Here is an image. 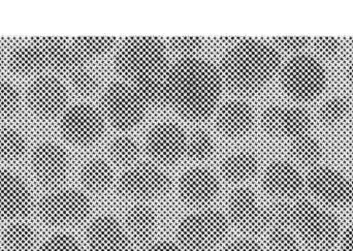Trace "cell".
<instances>
[{
	"instance_id": "f35d334b",
	"label": "cell",
	"mask_w": 353,
	"mask_h": 251,
	"mask_svg": "<svg viewBox=\"0 0 353 251\" xmlns=\"http://www.w3.org/2000/svg\"><path fill=\"white\" fill-rule=\"evenodd\" d=\"M272 43L275 47L290 53H298L309 45V37H273Z\"/></svg>"
},
{
	"instance_id": "bcb514c9",
	"label": "cell",
	"mask_w": 353,
	"mask_h": 251,
	"mask_svg": "<svg viewBox=\"0 0 353 251\" xmlns=\"http://www.w3.org/2000/svg\"><path fill=\"white\" fill-rule=\"evenodd\" d=\"M319 251H331L330 250H319Z\"/></svg>"
},
{
	"instance_id": "603a6c76",
	"label": "cell",
	"mask_w": 353,
	"mask_h": 251,
	"mask_svg": "<svg viewBox=\"0 0 353 251\" xmlns=\"http://www.w3.org/2000/svg\"><path fill=\"white\" fill-rule=\"evenodd\" d=\"M157 225V212L148 205H136L126 213L125 229L134 244L149 245L155 235Z\"/></svg>"
},
{
	"instance_id": "5bb4252c",
	"label": "cell",
	"mask_w": 353,
	"mask_h": 251,
	"mask_svg": "<svg viewBox=\"0 0 353 251\" xmlns=\"http://www.w3.org/2000/svg\"><path fill=\"white\" fill-rule=\"evenodd\" d=\"M261 124L270 136L294 140L308 134L312 119L310 114L303 108L271 105L261 113Z\"/></svg>"
},
{
	"instance_id": "52a82bcc",
	"label": "cell",
	"mask_w": 353,
	"mask_h": 251,
	"mask_svg": "<svg viewBox=\"0 0 353 251\" xmlns=\"http://www.w3.org/2000/svg\"><path fill=\"white\" fill-rule=\"evenodd\" d=\"M281 84L292 99L310 101L325 90L327 72L316 58L296 54L282 68Z\"/></svg>"
},
{
	"instance_id": "4316f807",
	"label": "cell",
	"mask_w": 353,
	"mask_h": 251,
	"mask_svg": "<svg viewBox=\"0 0 353 251\" xmlns=\"http://www.w3.org/2000/svg\"><path fill=\"white\" fill-rule=\"evenodd\" d=\"M290 150L292 157L306 167H315L323 157V145L309 134L292 140Z\"/></svg>"
},
{
	"instance_id": "9c48e42d",
	"label": "cell",
	"mask_w": 353,
	"mask_h": 251,
	"mask_svg": "<svg viewBox=\"0 0 353 251\" xmlns=\"http://www.w3.org/2000/svg\"><path fill=\"white\" fill-rule=\"evenodd\" d=\"M91 211L88 197L74 188L52 190L39 203V214L45 223L56 227L77 225Z\"/></svg>"
},
{
	"instance_id": "6da1fadb",
	"label": "cell",
	"mask_w": 353,
	"mask_h": 251,
	"mask_svg": "<svg viewBox=\"0 0 353 251\" xmlns=\"http://www.w3.org/2000/svg\"><path fill=\"white\" fill-rule=\"evenodd\" d=\"M223 79L219 68L199 57L181 58L170 66L165 78V101L183 118L203 121L219 101Z\"/></svg>"
},
{
	"instance_id": "cb8c5ba5",
	"label": "cell",
	"mask_w": 353,
	"mask_h": 251,
	"mask_svg": "<svg viewBox=\"0 0 353 251\" xmlns=\"http://www.w3.org/2000/svg\"><path fill=\"white\" fill-rule=\"evenodd\" d=\"M259 169V161L254 153L249 150H239L230 153L222 161L220 170L222 175L232 183L240 184L252 179Z\"/></svg>"
},
{
	"instance_id": "4fadbf2b",
	"label": "cell",
	"mask_w": 353,
	"mask_h": 251,
	"mask_svg": "<svg viewBox=\"0 0 353 251\" xmlns=\"http://www.w3.org/2000/svg\"><path fill=\"white\" fill-rule=\"evenodd\" d=\"M187 136L173 122H161L151 128L146 137L147 154L157 163L173 165L186 154Z\"/></svg>"
},
{
	"instance_id": "b9f144b4",
	"label": "cell",
	"mask_w": 353,
	"mask_h": 251,
	"mask_svg": "<svg viewBox=\"0 0 353 251\" xmlns=\"http://www.w3.org/2000/svg\"><path fill=\"white\" fill-rule=\"evenodd\" d=\"M342 250L343 251H353V225L348 228L347 231L342 237Z\"/></svg>"
},
{
	"instance_id": "7c38bea8",
	"label": "cell",
	"mask_w": 353,
	"mask_h": 251,
	"mask_svg": "<svg viewBox=\"0 0 353 251\" xmlns=\"http://www.w3.org/2000/svg\"><path fill=\"white\" fill-rule=\"evenodd\" d=\"M306 188L325 204L335 207L353 204V180L332 168H313L307 175Z\"/></svg>"
},
{
	"instance_id": "30bf717a",
	"label": "cell",
	"mask_w": 353,
	"mask_h": 251,
	"mask_svg": "<svg viewBox=\"0 0 353 251\" xmlns=\"http://www.w3.org/2000/svg\"><path fill=\"white\" fill-rule=\"evenodd\" d=\"M171 178L155 163H136L128 168L118 180V190L125 198L151 201L169 192Z\"/></svg>"
},
{
	"instance_id": "ffe728a7",
	"label": "cell",
	"mask_w": 353,
	"mask_h": 251,
	"mask_svg": "<svg viewBox=\"0 0 353 251\" xmlns=\"http://www.w3.org/2000/svg\"><path fill=\"white\" fill-rule=\"evenodd\" d=\"M179 196L190 206H207L220 192L217 176L205 168H192L182 174L178 182Z\"/></svg>"
},
{
	"instance_id": "ba28073f",
	"label": "cell",
	"mask_w": 353,
	"mask_h": 251,
	"mask_svg": "<svg viewBox=\"0 0 353 251\" xmlns=\"http://www.w3.org/2000/svg\"><path fill=\"white\" fill-rule=\"evenodd\" d=\"M147 108L143 97L128 83H112L101 99L103 117L118 130L137 128L146 116Z\"/></svg>"
},
{
	"instance_id": "d6a6232c",
	"label": "cell",
	"mask_w": 353,
	"mask_h": 251,
	"mask_svg": "<svg viewBox=\"0 0 353 251\" xmlns=\"http://www.w3.org/2000/svg\"><path fill=\"white\" fill-rule=\"evenodd\" d=\"M268 244L272 251H301L298 235L292 228H269Z\"/></svg>"
},
{
	"instance_id": "3957f363",
	"label": "cell",
	"mask_w": 353,
	"mask_h": 251,
	"mask_svg": "<svg viewBox=\"0 0 353 251\" xmlns=\"http://www.w3.org/2000/svg\"><path fill=\"white\" fill-rule=\"evenodd\" d=\"M72 39L32 37L19 43L10 56V66L20 74H35L47 70L70 74L86 66Z\"/></svg>"
},
{
	"instance_id": "ee69618b",
	"label": "cell",
	"mask_w": 353,
	"mask_h": 251,
	"mask_svg": "<svg viewBox=\"0 0 353 251\" xmlns=\"http://www.w3.org/2000/svg\"><path fill=\"white\" fill-rule=\"evenodd\" d=\"M1 66H2V55H1V51H0V70H1Z\"/></svg>"
},
{
	"instance_id": "60d3db41",
	"label": "cell",
	"mask_w": 353,
	"mask_h": 251,
	"mask_svg": "<svg viewBox=\"0 0 353 251\" xmlns=\"http://www.w3.org/2000/svg\"><path fill=\"white\" fill-rule=\"evenodd\" d=\"M144 251H187L180 245L172 241H159L146 246Z\"/></svg>"
},
{
	"instance_id": "e0dca14e",
	"label": "cell",
	"mask_w": 353,
	"mask_h": 251,
	"mask_svg": "<svg viewBox=\"0 0 353 251\" xmlns=\"http://www.w3.org/2000/svg\"><path fill=\"white\" fill-rule=\"evenodd\" d=\"M68 99L65 87L53 76L35 79L27 91L29 108L43 119H52L59 115L65 108Z\"/></svg>"
},
{
	"instance_id": "8d00e7d4",
	"label": "cell",
	"mask_w": 353,
	"mask_h": 251,
	"mask_svg": "<svg viewBox=\"0 0 353 251\" xmlns=\"http://www.w3.org/2000/svg\"><path fill=\"white\" fill-rule=\"evenodd\" d=\"M39 251H84L81 244L68 234H56L48 238Z\"/></svg>"
},
{
	"instance_id": "74e56055",
	"label": "cell",
	"mask_w": 353,
	"mask_h": 251,
	"mask_svg": "<svg viewBox=\"0 0 353 251\" xmlns=\"http://www.w3.org/2000/svg\"><path fill=\"white\" fill-rule=\"evenodd\" d=\"M315 51L325 58L336 57L339 54L340 49H341V43L339 39L335 37H316L313 41Z\"/></svg>"
},
{
	"instance_id": "484cf974",
	"label": "cell",
	"mask_w": 353,
	"mask_h": 251,
	"mask_svg": "<svg viewBox=\"0 0 353 251\" xmlns=\"http://www.w3.org/2000/svg\"><path fill=\"white\" fill-rule=\"evenodd\" d=\"M35 242L37 234L27 223H12L2 234V243L6 251H31L34 248Z\"/></svg>"
},
{
	"instance_id": "ac0fdd59",
	"label": "cell",
	"mask_w": 353,
	"mask_h": 251,
	"mask_svg": "<svg viewBox=\"0 0 353 251\" xmlns=\"http://www.w3.org/2000/svg\"><path fill=\"white\" fill-rule=\"evenodd\" d=\"M31 168L41 183L56 186L68 176L70 159L60 145L54 142H41L31 153Z\"/></svg>"
},
{
	"instance_id": "277c9868",
	"label": "cell",
	"mask_w": 353,
	"mask_h": 251,
	"mask_svg": "<svg viewBox=\"0 0 353 251\" xmlns=\"http://www.w3.org/2000/svg\"><path fill=\"white\" fill-rule=\"evenodd\" d=\"M116 68L128 84L136 87L163 80L169 72L168 50L159 37H128L118 48Z\"/></svg>"
},
{
	"instance_id": "4dcf8cb0",
	"label": "cell",
	"mask_w": 353,
	"mask_h": 251,
	"mask_svg": "<svg viewBox=\"0 0 353 251\" xmlns=\"http://www.w3.org/2000/svg\"><path fill=\"white\" fill-rule=\"evenodd\" d=\"M215 142L209 132L196 130L187 138L186 155L194 161H205L213 157Z\"/></svg>"
},
{
	"instance_id": "1f68e13d",
	"label": "cell",
	"mask_w": 353,
	"mask_h": 251,
	"mask_svg": "<svg viewBox=\"0 0 353 251\" xmlns=\"http://www.w3.org/2000/svg\"><path fill=\"white\" fill-rule=\"evenodd\" d=\"M350 111V103L347 99L342 97H333L319 108V119L327 126H336L347 117Z\"/></svg>"
},
{
	"instance_id": "7a4b0ae2",
	"label": "cell",
	"mask_w": 353,
	"mask_h": 251,
	"mask_svg": "<svg viewBox=\"0 0 353 251\" xmlns=\"http://www.w3.org/2000/svg\"><path fill=\"white\" fill-rule=\"evenodd\" d=\"M280 63L281 57L273 43L243 37L228 47L219 70L230 88L249 94L263 88L277 74Z\"/></svg>"
},
{
	"instance_id": "d4e9b609",
	"label": "cell",
	"mask_w": 353,
	"mask_h": 251,
	"mask_svg": "<svg viewBox=\"0 0 353 251\" xmlns=\"http://www.w3.org/2000/svg\"><path fill=\"white\" fill-rule=\"evenodd\" d=\"M80 179L83 186L93 194H103L113 185L114 172L105 159H89L81 169Z\"/></svg>"
},
{
	"instance_id": "ab89813d",
	"label": "cell",
	"mask_w": 353,
	"mask_h": 251,
	"mask_svg": "<svg viewBox=\"0 0 353 251\" xmlns=\"http://www.w3.org/2000/svg\"><path fill=\"white\" fill-rule=\"evenodd\" d=\"M222 251H263V250L254 240L249 238H239L226 244Z\"/></svg>"
},
{
	"instance_id": "8992f818",
	"label": "cell",
	"mask_w": 353,
	"mask_h": 251,
	"mask_svg": "<svg viewBox=\"0 0 353 251\" xmlns=\"http://www.w3.org/2000/svg\"><path fill=\"white\" fill-rule=\"evenodd\" d=\"M228 217L214 209L195 211L181 219L176 230L179 244L187 251H211L228 233Z\"/></svg>"
},
{
	"instance_id": "44dd1931",
	"label": "cell",
	"mask_w": 353,
	"mask_h": 251,
	"mask_svg": "<svg viewBox=\"0 0 353 251\" xmlns=\"http://www.w3.org/2000/svg\"><path fill=\"white\" fill-rule=\"evenodd\" d=\"M32 207V194L22 178L0 170V215L8 219H23L30 214Z\"/></svg>"
},
{
	"instance_id": "8fae6325",
	"label": "cell",
	"mask_w": 353,
	"mask_h": 251,
	"mask_svg": "<svg viewBox=\"0 0 353 251\" xmlns=\"http://www.w3.org/2000/svg\"><path fill=\"white\" fill-rule=\"evenodd\" d=\"M105 117L97 108L89 103H77L66 110L60 130L66 140L77 146H90L105 132Z\"/></svg>"
},
{
	"instance_id": "5b68a950",
	"label": "cell",
	"mask_w": 353,
	"mask_h": 251,
	"mask_svg": "<svg viewBox=\"0 0 353 251\" xmlns=\"http://www.w3.org/2000/svg\"><path fill=\"white\" fill-rule=\"evenodd\" d=\"M292 227L305 243L319 250H331L341 237L338 219L303 199L292 203Z\"/></svg>"
},
{
	"instance_id": "2e32d148",
	"label": "cell",
	"mask_w": 353,
	"mask_h": 251,
	"mask_svg": "<svg viewBox=\"0 0 353 251\" xmlns=\"http://www.w3.org/2000/svg\"><path fill=\"white\" fill-rule=\"evenodd\" d=\"M263 190L282 202L300 200L306 188V178L285 161L270 163L263 176Z\"/></svg>"
},
{
	"instance_id": "e575fe53",
	"label": "cell",
	"mask_w": 353,
	"mask_h": 251,
	"mask_svg": "<svg viewBox=\"0 0 353 251\" xmlns=\"http://www.w3.org/2000/svg\"><path fill=\"white\" fill-rule=\"evenodd\" d=\"M21 95L10 83L0 82V118H10L18 112Z\"/></svg>"
},
{
	"instance_id": "7dc6e473",
	"label": "cell",
	"mask_w": 353,
	"mask_h": 251,
	"mask_svg": "<svg viewBox=\"0 0 353 251\" xmlns=\"http://www.w3.org/2000/svg\"><path fill=\"white\" fill-rule=\"evenodd\" d=\"M0 251H1V250H0Z\"/></svg>"
},
{
	"instance_id": "836d02e7",
	"label": "cell",
	"mask_w": 353,
	"mask_h": 251,
	"mask_svg": "<svg viewBox=\"0 0 353 251\" xmlns=\"http://www.w3.org/2000/svg\"><path fill=\"white\" fill-rule=\"evenodd\" d=\"M70 84L79 94L89 97L94 94L99 88V78L93 70L87 66L78 68L68 74Z\"/></svg>"
},
{
	"instance_id": "9a60e30c",
	"label": "cell",
	"mask_w": 353,
	"mask_h": 251,
	"mask_svg": "<svg viewBox=\"0 0 353 251\" xmlns=\"http://www.w3.org/2000/svg\"><path fill=\"white\" fill-rule=\"evenodd\" d=\"M228 210L230 221L245 233L259 234L269 228L268 211L259 205L256 194L250 188L232 190Z\"/></svg>"
},
{
	"instance_id": "f1b7e54d",
	"label": "cell",
	"mask_w": 353,
	"mask_h": 251,
	"mask_svg": "<svg viewBox=\"0 0 353 251\" xmlns=\"http://www.w3.org/2000/svg\"><path fill=\"white\" fill-rule=\"evenodd\" d=\"M112 161L120 165L132 167L140 157L141 149L138 142L130 136L116 137L109 145Z\"/></svg>"
},
{
	"instance_id": "d590c367",
	"label": "cell",
	"mask_w": 353,
	"mask_h": 251,
	"mask_svg": "<svg viewBox=\"0 0 353 251\" xmlns=\"http://www.w3.org/2000/svg\"><path fill=\"white\" fill-rule=\"evenodd\" d=\"M169 43L171 49L182 58L196 57L205 47V39L199 37H171Z\"/></svg>"
},
{
	"instance_id": "7bdbcfd3",
	"label": "cell",
	"mask_w": 353,
	"mask_h": 251,
	"mask_svg": "<svg viewBox=\"0 0 353 251\" xmlns=\"http://www.w3.org/2000/svg\"><path fill=\"white\" fill-rule=\"evenodd\" d=\"M347 79L348 81H350V84H352V86L353 87V61L352 62V63L350 64V66H348Z\"/></svg>"
},
{
	"instance_id": "d6986e66",
	"label": "cell",
	"mask_w": 353,
	"mask_h": 251,
	"mask_svg": "<svg viewBox=\"0 0 353 251\" xmlns=\"http://www.w3.org/2000/svg\"><path fill=\"white\" fill-rule=\"evenodd\" d=\"M86 239L90 251H134L125 228L109 214L99 215L89 223Z\"/></svg>"
},
{
	"instance_id": "f6af8a7d",
	"label": "cell",
	"mask_w": 353,
	"mask_h": 251,
	"mask_svg": "<svg viewBox=\"0 0 353 251\" xmlns=\"http://www.w3.org/2000/svg\"><path fill=\"white\" fill-rule=\"evenodd\" d=\"M350 45H352V47L353 48V37L350 39Z\"/></svg>"
},
{
	"instance_id": "f546056e",
	"label": "cell",
	"mask_w": 353,
	"mask_h": 251,
	"mask_svg": "<svg viewBox=\"0 0 353 251\" xmlns=\"http://www.w3.org/2000/svg\"><path fill=\"white\" fill-rule=\"evenodd\" d=\"M26 139L14 128H6L0 132V157L6 161H17L26 152Z\"/></svg>"
},
{
	"instance_id": "7402d4cb",
	"label": "cell",
	"mask_w": 353,
	"mask_h": 251,
	"mask_svg": "<svg viewBox=\"0 0 353 251\" xmlns=\"http://www.w3.org/2000/svg\"><path fill=\"white\" fill-rule=\"evenodd\" d=\"M254 110L250 103L242 99H234L223 103L216 115L218 130L230 138L246 136L254 126Z\"/></svg>"
},
{
	"instance_id": "83f0119b",
	"label": "cell",
	"mask_w": 353,
	"mask_h": 251,
	"mask_svg": "<svg viewBox=\"0 0 353 251\" xmlns=\"http://www.w3.org/2000/svg\"><path fill=\"white\" fill-rule=\"evenodd\" d=\"M79 55L85 62L105 55L117 43L116 37H74L72 39Z\"/></svg>"
}]
</instances>
